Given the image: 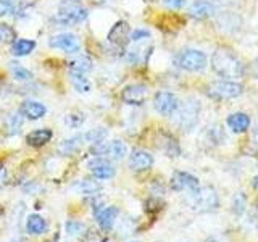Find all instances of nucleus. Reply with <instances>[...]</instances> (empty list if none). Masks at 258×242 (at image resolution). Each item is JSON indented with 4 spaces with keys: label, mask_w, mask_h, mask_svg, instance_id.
Returning a JSON list of instances; mask_svg holds the SVG:
<instances>
[{
    "label": "nucleus",
    "mask_w": 258,
    "mask_h": 242,
    "mask_svg": "<svg viewBox=\"0 0 258 242\" xmlns=\"http://www.w3.org/2000/svg\"><path fill=\"white\" fill-rule=\"evenodd\" d=\"M23 126V116L21 111L20 113H12L10 116L7 118V133L13 136L16 133H20V129Z\"/></svg>",
    "instance_id": "obj_25"
},
{
    "label": "nucleus",
    "mask_w": 258,
    "mask_h": 242,
    "mask_svg": "<svg viewBox=\"0 0 258 242\" xmlns=\"http://www.w3.org/2000/svg\"><path fill=\"white\" fill-rule=\"evenodd\" d=\"M165 4L171 8H182L185 5V0H165Z\"/></svg>",
    "instance_id": "obj_35"
},
{
    "label": "nucleus",
    "mask_w": 258,
    "mask_h": 242,
    "mask_svg": "<svg viewBox=\"0 0 258 242\" xmlns=\"http://www.w3.org/2000/svg\"><path fill=\"white\" fill-rule=\"evenodd\" d=\"M15 39V31L8 24H0V42H12Z\"/></svg>",
    "instance_id": "obj_29"
},
{
    "label": "nucleus",
    "mask_w": 258,
    "mask_h": 242,
    "mask_svg": "<svg viewBox=\"0 0 258 242\" xmlns=\"http://www.w3.org/2000/svg\"><path fill=\"white\" fill-rule=\"evenodd\" d=\"M200 188V183L196 176H192L189 173L184 171H176L171 177V189L176 192H182V191H196Z\"/></svg>",
    "instance_id": "obj_9"
},
{
    "label": "nucleus",
    "mask_w": 258,
    "mask_h": 242,
    "mask_svg": "<svg viewBox=\"0 0 258 242\" xmlns=\"http://www.w3.org/2000/svg\"><path fill=\"white\" fill-rule=\"evenodd\" d=\"M45 107L42 103L34 102V100H26L21 105V115H24L29 119H39L45 115Z\"/></svg>",
    "instance_id": "obj_17"
},
{
    "label": "nucleus",
    "mask_w": 258,
    "mask_h": 242,
    "mask_svg": "<svg viewBox=\"0 0 258 242\" xmlns=\"http://www.w3.org/2000/svg\"><path fill=\"white\" fill-rule=\"evenodd\" d=\"M70 68L73 71H79V73H89L92 70V60L89 55H84V53H79L76 55L75 58L70 62Z\"/></svg>",
    "instance_id": "obj_20"
},
{
    "label": "nucleus",
    "mask_w": 258,
    "mask_h": 242,
    "mask_svg": "<svg viewBox=\"0 0 258 242\" xmlns=\"http://www.w3.org/2000/svg\"><path fill=\"white\" fill-rule=\"evenodd\" d=\"M242 91H244V87L232 79L215 81V83L208 86V95L213 97V99H218V100L236 99V97H239L242 94Z\"/></svg>",
    "instance_id": "obj_3"
},
{
    "label": "nucleus",
    "mask_w": 258,
    "mask_h": 242,
    "mask_svg": "<svg viewBox=\"0 0 258 242\" xmlns=\"http://www.w3.org/2000/svg\"><path fill=\"white\" fill-rule=\"evenodd\" d=\"M212 67L216 75L228 79H236L244 75V67L240 60L231 50L218 48L212 56Z\"/></svg>",
    "instance_id": "obj_1"
},
{
    "label": "nucleus",
    "mask_w": 258,
    "mask_h": 242,
    "mask_svg": "<svg viewBox=\"0 0 258 242\" xmlns=\"http://www.w3.org/2000/svg\"><path fill=\"white\" fill-rule=\"evenodd\" d=\"M92 152L95 153L97 157H108L111 160H121V158H124V155L127 153V145L124 142H121V141H111L108 144H105L103 141L102 142H97L94 144V147H92Z\"/></svg>",
    "instance_id": "obj_7"
},
{
    "label": "nucleus",
    "mask_w": 258,
    "mask_h": 242,
    "mask_svg": "<svg viewBox=\"0 0 258 242\" xmlns=\"http://www.w3.org/2000/svg\"><path fill=\"white\" fill-rule=\"evenodd\" d=\"M13 242H18V240H13Z\"/></svg>",
    "instance_id": "obj_40"
},
{
    "label": "nucleus",
    "mask_w": 258,
    "mask_h": 242,
    "mask_svg": "<svg viewBox=\"0 0 258 242\" xmlns=\"http://www.w3.org/2000/svg\"><path fill=\"white\" fill-rule=\"evenodd\" d=\"M36 48V42L34 40H29V39H20L16 40V42L13 44V53L16 56H24V55H29L32 50Z\"/></svg>",
    "instance_id": "obj_23"
},
{
    "label": "nucleus",
    "mask_w": 258,
    "mask_h": 242,
    "mask_svg": "<svg viewBox=\"0 0 258 242\" xmlns=\"http://www.w3.org/2000/svg\"><path fill=\"white\" fill-rule=\"evenodd\" d=\"M189 202L196 212H212V210L220 205L216 192L212 188H199L192 191L189 194Z\"/></svg>",
    "instance_id": "obj_2"
},
{
    "label": "nucleus",
    "mask_w": 258,
    "mask_h": 242,
    "mask_svg": "<svg viewBox=\"0 0 258 242\" xmlns=\"http://www.w3.org/2000/svg\"><path fill=\"white\" fill-rule=\"evenodd\" d=\"M116 215H118V208L108 207V208H105V210H102V212L97 213V223H99V226L102 229L108 231V229H111L113 223H115Z\"/></svg>",
    "instance_id": "obj_19"
},
{
    "label": "nucleus",
    "mask_w": 258,
    "mask_h": 242,
    "mask_svg": "<svg viewBox=\"0 0 258 242\" xmlns=\"http://www.w3.org/2000/svg\"><path fill=\"white\" fill-rule=\"evenodd\" d=\"M105 136H107V131H105L103 128H95V129H91V131H87L86 134H83L84 142H91V144L102 142L105 139Z\"/></svg>",
    "instance_id": "obj_26"
},
{
    "label": "nucleus",
    "mask_w": 258,
    "mask_h": 242,
    "mask_svg": "<svg viewBox=\"0 0 258 242\" xmlns=\"http://www.w3.org/2000/svg\"><path fill=\"white\" fill-rule=\"evenodd\" d=\"M207 55L197 48H187L176 56L177 67L185 71H202L207 67Z\"/></svg>",
    "instance_id": "obj_5"
},
{
    "label": "nucleus",
    "mask_w": 258,
    "mask_h": 242,
    "mask_svg": "<svg viewBox=\"0 0 258 242\" xmlns=\"http://www.w3.org/2000/svg\"><path fill=\"white\" fill-rule=\"evenodd\" d=\"M89 168H91L92 174L97 177V179H110V177L115 174L111 165L108 163V160L100 158V157H97L95 160L89 161Z\"/></svg>",
    "instance_id": "obj_13"
},
{
    "label": "nucleus",
    "mask_w": 258,
    "mask_h": 242,
    "mask_svg": "<svg viewBox=\"0 0 258 242\" xmlns=\"http://www.w3.org/2000/svg\"><path fill=\"white\" fill-rule=\"evenodd\" d=\"M153 165V157L145 150H134L129 157V168L133 171H145Z\"/></svg>",
    "instance_id": "obj_12"
},
{
    "label": "nucleus",
    "mask_w": 258,
    "mask_h": 242,
    "mask_svg": "<svg viewBox=\"0 0 258 242\" xmlns=\"http://www.w3.org/2000/svg\"><path fill=\"white\" fill-rule=\"evenodd\" d=\"M15 12V2L13 0H0V16L12 15Z\"/></svg>",
    "instance_id": "obj_31"
},
{
    "label": "nucleus",
    "mask_w": 258,
    "mask_h": 242,
    "mask_svg": "<svg viewBox=\"0 0 258 242\" xmlns=\"http://www.w3.org/2000/svg\"><path fill=\"white\" fill-rule=\"evenodd\" d=\"M87 18V10L73 0H63L58 8V21L63 24H78Z\"/></svg>",
    "instance_id": "obj_4"
},
{
    "label": "nucleus",
    "mask_w": 258,
    "mask_h": 242,
    "mask_svg": "<svg viewBox=\"0 0 258 242\" xmlns=\"http://www.w3.org/2000/svg\"><path fill=\"white\" fill-rule=\"evenodd\" d=\"M83 144H84V137H83V134L75 136V137H70V139H67V141H64V142L61 144L60 152L64 153V155H71V153H73V152H76Z\"/></svg>",
    "instance_id": "obj_24"
},
{
    "label": "nucleus",
    "mask_w": 258,
    "mask_h": 242,
    "mask_svg": "<svg viewBox=\"0 0 258 242\" xmlns=\"http://www.w3.org/2000/svg\"><path fill=\"white\" fill-rule=\"evenodd\" d=\"M232 205H234V210H236L237 213H242V210H244V207H245L244 196H242V194H237L236 199H234V202H232Z\"/></svg>",
    "instance_id": "obj_34"
},
{
    "label": "nucleus",
    "mask_w": 258,
    "mask_h": 242,
    "mask_svg": "<svg viewBox=\"0 0 258 242\" xmlns=\"http://www.w3.org/2000/svg\"><path fill=\"white\" fill-rule=\"evenodd\" d=\"M177 115H176V123L184 131H189L197 125L199 113H200V103L197 100H187L182 107H177Z\"/></svg>",
    "instance_id": "obj_6"
},
{
    "label": "nucleus",
    "mask_w": 258,
    "mask_h": 242,
    "mask_svg": "<svg viewBox=\"0 0 258 242\" xmlns=\"http://www.w3.org/2000/svg\"><path fill=\"white\" fill-rule=\"evenodd\" d=\"M47 228V223L42 216L39 215H31L26 221V229L31 234H42Z\"/></svg>",
    "instance_id": "obj_22"
},
{
    "label": "nucleus",
    "mask_w": 258,
    "mask_h": 242,
    "mask_svg": "<svg viewBox=\"0 0 258 242\" xmlns=\"http://www.w3.org/2000/svg\"><path fill=\"white\" fill-rule=\"evenodd\" d=\"M253 137H255V141H256V144H258V125H256V128H255V133H253Z\"/></svg>",
    "instance_id": "obj_37"
},
{
    "label": "nucleus",
    "mask_w": 258,
    "mask_h": 242,
    "mask_svg": "<svg viewBox=\"0 0 258 242\" xmlns=\"http://www.w3.org/2000/svg\"><path fill=\"white\" fill-rule=\"evenodd\" d=\"M121 97H123V100L129 105H141L144 103L145 97H147V87L144 84H131L124 87Z\"/></svg>",
    "instance_id": "obj_11"
},
{
    "label": "nucleus",
    "mask_w": 258,
    "mask_h": 242,
    "mask_svg": "<svg viewBox=\"0 0 258 242\" xmlns=\"http://www.w3.org/2000/svg\"><path fill=\"white\" fill-rule=\"evenodd\" d=\"M149 37H150V32L145 31V29H137V31H134L133 34H131V40H133V42H141V40L149 39Z\"/></svg>",
    "instance_id": "obj_33"
},
{
    "label": "nucleus",
    "mask_w": 258,
    "mask_h": 242,
    "mask_svg": "<svg viewBox=\"0 0 258 242\" xmlns=\"http://www.w3.org/2000/svg\"><path fill=\"white\" fill-rule=\"evenodd\" d=\"M79 39L73 34H56L50 39V47L60 48L67 53H76L79 50Z\"/></svg>",
    "instance_id": "obj_10"
},
{
    "label": "nucleus",
    "mask_w": 258,
    "mask_h": 242,
    "mask_svg": "<svg viewBox=\"0 0 258 242\" xmlns=\"http://www.w3.org/2000/svg\"><path fill=\"white\" fill-rule=\"evenodd\" d=\"M127 34H129V26H127V23L119 21V23H116L115 26L111 28L110 34H108V40H110V42H113V44L119 45V47H123V45H126L127 39H129Z\"/></svg>",
    "instance_id": "obj_15"
},
{
    "label": "nucleus",
    "mask_w": 258,
    "mask_h": 242,
    "mask_svg": "<svg viewBox=\"0 0 258 242\" xmlns=\"http://www.w3.org/2000/svg\"><path fill=\"white\" fill-rule=\"evenodd\" d=\"M228 126L232 133H237V134L245 133L250 126V116L240 111L232 113V115L228 116Z\"/></svg>",
    "instance_id": "obj_16"
},
{
    "label": "nucleus",
    "mask_w": 258,
    "mask_h": 242,
    "mask_svg": "<svg viewBox=\"0 0 258 242\" xmlns=\"http://www.w3.org/2000/svg\"><path fill=\"white\" fill-rule=\"evenodd\" d=\"M79 188L84 194H94V192H99L100 186L97 184L95 181H91V179H83L79 183Z\"/></svg>",
    "instance_id": "obj_30"
},
{
    "label": "nucleus",
    "mask_w": 258,
    "mask_h": 242,
    "mask_svg": "<svg viewBox=\"0 0 258 242\" xmlns=\"http://www.w3.org/2000/svg\"><path fill=\"white\" fill-rule=\"evenodd\" d=\"M83 121H84V116L81 115V113H70V115L64 116V123L70 128H79L83 125Z\"/></svg>",
    "instance_id": "obj_28"
},
{
    "label": "nucleus",
    "mask_w": 258,
    "mask_h": 242,
    "mask_svg": "<svg viewBox=\"0 0 258 242\" xmlns=\"http://www.w3.org/2000/svg\"><path fill=\"white\" fill-rule=\"evenodd\" d=\"M189 13L190 16H194V18H197V20H205L215 13V8L208 0H196V2L189 7Z\"/></svg>",
    "instance_id": "obj_14"
},
{
    "label": "nucleus",
    "mask_w": 258,
    "mask_h": 242,
    "mask_svg": "<svg viewBox=\"0 0 258 242\" xmlns=\"http://www.w3.org/2000/svg\"><path fill=\"white\" fill-rule=\"evenodd\" d=\"M253 188H255V189H258V176H255V177H253Z\"/></svg>",
    "instance_id": "obj_38"
},
{
    "label": "nucleus",
    "mask_w": 258,
    "mask_h": 242,
    "mask_svg": "<svg viewBox=\"0 0 258 242\" xmlns=\"http://www.w3.org/2000/svg\"><path fill=\"white\" fill-rule=\"evenodd\" d=\"M70 78H71V83L75 86V89L81 94H86L91 91V83L89 79L86 78L84 73H79V71H70Z\"/></svg>",
    "instance_id": "obj_21"
},
{
    "label": "nucleus",
    "mask_w": 258,
    "mask_h": 242,
    "mask_svg": "<svg viewBox=\"0 0 258 242\" xmlns=\"http://www.w3.org/2000/svg\"><path fill=\"white\" fill-rule=\"evenodd\" d=\"M83 228H84V226L81 223H78V221H70L67 224V231H68L70 236H78V234L83 231Z\"/></svg>",
    "instance_id": "obj_32"
},
{
    "label": "nucleus",
    "mask_w": 258,
    "mask_h": 242,
    "mask_svg": "<svg viewBox=\"0 0 258 242\" xmlns=\"http://www.w3.org/2000/svg\"><path fill=\"white\" fill-rule=\"evenodd\" d=\"M7 184V168L4 165H0V189Z\"/></svg>",
    "instance_id": "obj_36"
},
{
    "label": "nucleus",
    "mask_w": 258,
    "mask_h": 242,
    "mask_svg": "<svg viewBox=\"0 0 258 242\" xmlns=\"http://www.w3.org/2000/svg\"><path fill=\"white\" fill-rule=\"evenodd\" d=\"M153 107H155V110L158 113H161V115L169 116L177 110L179 102H177V97L174 94L163 91L155 95V99H153Z\"/></svg>",
    "instance_id": "obj_8"
},
{
    "label": "nucleus",
    "mask_w": 258,
    "mask_h": 242,
    "mask_svg": "<svg viewBox=\"0 0 258 242\" xmlns=\"http://www.w3.org/2000/svg\"><path fill=\"white\" fill-rule=\"evenodd\" d=\"M2 213H4V208H2V207H0V216H2Z\"/></svg>",
    "instance_id": "obj_39"
},
{
    "label": "nucleus",
    "mask_w": 258,
    "mask_h": 242,
    "mask_svg": "<svg viewBox=\"0 0 258 242\" xmlns=\"http://www.w3.org/2000/svg\"><path fill=\"white\" fill-rule=\"evenodd\" d=\"M52 139V131L50 129H36L28 134L26 142L31 145V147H42L48 141Z\"/></svg>",
    "instance_id": "obj_18"
},
{
    "label": "nucleus",
    "mask_w": 258,
    "mask_h": 242,
    "mask_svg": "<svg viewBox=\"0 0 258 242\" xmlns=\"http://www.w3.org/2000/svg\"><path fill=\"white\" fill-rule=\"evenodd\" d=\"M12 73H13V78L16 81H29L32 78L31 71H28L26 68H23L21 65H18V63H12Z\"/></svg>",
    "instance_id": "obj_27"
}]
</instances>
